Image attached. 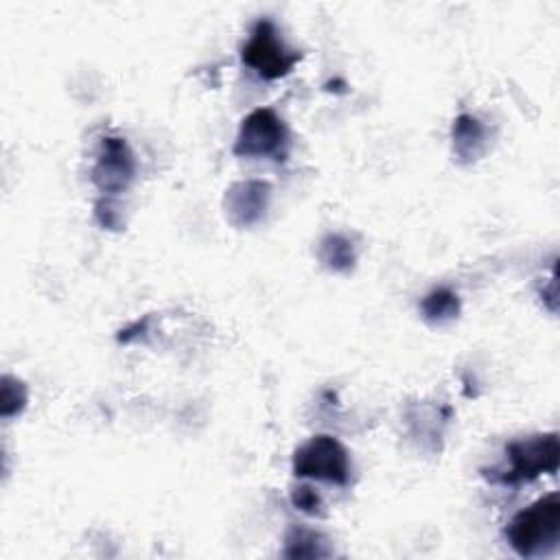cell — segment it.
Listing matches in <instances>:
<instances>
[{
  "instance_id": "6",
  "label": "cell",
  "mask_w": 560,
  "mask_h": 560,
  "mask_svg": "<svg viewBox=\"0 0 560 560\" xmlns=\"http://www.w3.org/2000/svg\"><path fill=\"white\" fill-rule=\"evenodd\" d=\"M136 175V158L122 136H103L92 166V184L101 195L122 192Z\"/></svg>"
},
{
  "instance_id": "14",
  "label": "cell",
  "mask_w": 560,
  "mask_h": 560,
  "mask_svg": "<svg viewBox=\"0 0 560 560\" xmlns=\"http://www.w3.org/2000/svg\"><path fill=\"white\" fill-rule=\"evenodd\" d=\"M94 217L98 221L101 228H107V230H120L122 225V219H120V212L116 208V203L109 199V197H103L96 201L94 206Z\"/></svg>"
},
{
  "instance_id": "8",
  "label": "cell",
  "mask_w": 560,
  "mask_h": 560,
  "mask_svg": "<svg viewBox=\"0 0 560 560\" xmlns=\"http://www.w3.org/2000/svg\"><path fill=\"white\" fill-rule=\"evenodd\" d=\"M488 127L472 114H459L451 127V147L459 164L477 162L488 149Z\"/></svg>"
},
{
  "instance_id": "7",
  "label": "cell",
  "mask_w": 560,
  "mask_h": 560,
  "mask_svg": "<svg viewBox=\"0 0 560 560\" xmlns=\"http://www.w3.org/2000/svg\"><path fill=\"white\" fill-rule=\"evenodd\" d=\"M271 201V184L262 179L234 182L223 195L225 219L238 228H252L262 221Z\"/></svg>"
},
{
  "instance_id": "13",
  "label": "cell",
  "mask_w": 560,
  "mask_h": 560,
  "mask_svg": "<svg viewBox=\"0 0 560 560\" xmlns=\"http://www.w3.org/2000/svg\"><path fill=\"white\" fill-rule=\"evenodd\" d=\"M291 503L295 510L308 514V516H322L324 514V501L315 488L308 483H300L291 490Z\"/></svg>"
},
{
  "instance_id": "1",
  "label": "cell",
  "mask_w": 560,
  "mask_h": 560,
  "mask_svg": "<svg viewBox=\"0 0 560 560\" xmlns=\"http://www.w3.org/2000/svg\"><path fill=\"white\" fill-rule=\"evenodd\" d=\"M560 464L558 433H534L505 444V466L486 470L483 477L501 486H518L534 481L540 475H551Z\"/></svg>"
},
{
  "instance_id": "10",
  "label": "cell",
  "mask_w": 560,
  "mask_h": 560,
  "mask_svg": "<svg viewBox=\"0 0 560 560\" xmlns=\"http://www.w3.org/2000/svg\"><path fill=\"white\" fill-rule=\"evenodd\" d=\"M317 258L326 269L348 273L357 262V249L346 234H326L317 243Z\"/></svg>"
},
{
  "instance_id": "15",
  "label": "cell",
  "mask_w": 560,
  "mask_h": 560,
  "mask_svg": "<svg viewBox=\"0 0 560 560\" xmlns=\"http://www.w3.org/2000/svg\"><path fill=\"white\" fill-rule=\"evenodd\" d=\"M149 322H151V317H149V315H144V317H142V322H140V319H138V322H133V326H129V328L120 330V335H118V341H122V343H129L133 337H140V335H144V330H147Z\"/></svg>"
},
{
  "instance_id": "11",
  "label": "cell",
  "mask_w": 560,
  "mask_h": 560,
  "mask_svg": "<svg viewBox=\"0 0 560 560\" xmlns=\"http://www.w3.org/2000/svg\"><path fill=\"white\" fill-rule=\"evenodd\" d=\"M462 311L459 295L448 287H435L431 289L422 302H420V315L424 322L440 326L446 322H453Z\"/></svg>"
},
{
  "instance_id": "4",
  "label": "cell",
  "mask_w": 560,
  "mask_h": 560,
  "mask_svg": "<svg viewBox=\"0 0 560 560\" xmlns=\"http://www.w3.org/2000/svg\"><path fill=\"white\" fill-rule=\"evenodd\" d=\"M302 59L300 50H293L280 37L276 24L267 18L252 26L249 39L241 48V61L262 79H282Z\"/></svg>"
},
{
  "instance_id": "3",
  "label": "cell",
  "mask_w": 560,
  "mask_h": 560,
  "mask_svg": "<svg viewBox=\"0 0 560 560\" xmlns=\"http://www.w3.org/2000/svg\"><path fill=\"white\" fill-rule=\"evenodd\" d=\"M293 475L319 479L337 486H348L352 477V462L348 448L332 435L319 433L300 444L293 453Z\"/></svg>"
},
{
  "instance_id": "2",
  "label": "cell",
  "mask_w": 560,
  "mask_h": 560,
  "mask_svg": "<svg viewBox=\"0 0 560 560\" xmlns=\"http://www.w3.org/2000/svg\"><path fill=\"white\" fill-rule=\"evenodd\" d=\"M505 538L510 547L523 558L549 556L558 549L560 540V497L551 492L529 508L516 512L508 527Z\"/></svg>"
},
{
  "instance_id": "9",
  "label": "cell",
  "mask_w": 560,
  "mask_h": 560,
  "mask_svg": "<svg viewBox=\"0 0 560 560\" xmlns=\"http://www.w3.org/2000/svg\"><path fill=\"white\" fill-rule=\"evenodd\" d=\"M284 558H328L332 556L330 540L306 525H291L284 534Z\"/></svg>"
},
{
  "instance_id": "5",
  "label": "cell",
  "mask_w": 560,
  "mask_h": 560,
  "mask_svg": "<svg viewBox=\"0 0 560 560\" xmlns=\"http://www.w3.org/2000/svg\"><path fill=\"white\" fill-rule=\"evenodd\" d=\"M289 129L271 107L252 109L238 127L234 153L241 158H273L284 160Z\"/></svg>"
},
{
  "instance_id": "12",
  "label": "cell",
  "mask_w": 560,
  "mask_h": 560,
  "mask_svg": "<svg viewBox=\"0 0 560 560\" xmlns=\"http://www.w3.org/2000/svg\"><path fill=\"white\" fill-rule=\"evenodd\" d=\"M26 400H28V389L24 381L4 374L2 387H0V416L7 420L22 413L26 407Z\"/></svg>"
}]
</instances>
